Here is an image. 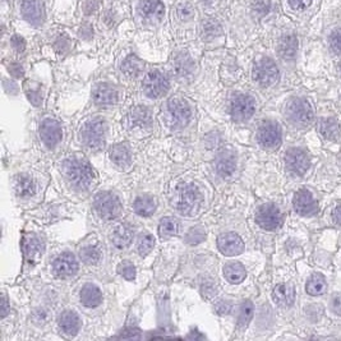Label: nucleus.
I'll return each instance as SVG.
<instances>
[{"mask_svg": "<svg viewBox=\"0 0 341 341\" xmlns=\"http://www.w3.org/2000/svg\"><path fill=\"white\" fill-rule=\"evenodd\" d=\"M64 173L73 187L78 189H87L96 179L95 171L86 160L79 157L69 158L64 163Z\"/></svg>", "mask_w": 341, "mask_h": 341, "instance_id": "obj_1", "label": "nucleus"}, {"mask_svg": "<svg viewBox=\"0 0 341 341\" xmlns=\"http://www.w3.org/2000/svg\"><path fill=\"white\" fill-rule=\"evenodd\" d=\"M285 119L297 128H307L314 120V111L311 102L303 97H294L285 106Z\"/></svg>", "mask_w": 341, "mask_h": 341, "instance_id": "obj_2", "label": "nucleus"}, {"mask_svg": "<svg viewBox=\"0 0 341 341\" xmlns=\"http://www.w3.org/2000/svg\"><path fill=\"white\" fill-rule=\"evenodd\" d=\"M106 122H105L102 118L95 117L84 124L81 133L82 142H83V145L86 146L88 150L99 151L100 148H102L105 146V142H106Z\"/></svg>", "mask_w": 341, "mask_h": 341, "instance_id": "obj_3", "label": "nucleus"}, {"mask_svg": "<svg viewBox=\"0 0 341 341\" xmlns=\"http://www.w3.org/2000/svg\"><path fill=\"white\" fill-rule=\"evenodd\" d=\"M253 79L261 87H271L279 81V68L272 59L263 58L253 66Z\"/></svg>", "mask_w": 341, "mask_h": 341, "instance_id": "obj_4", "label": "nucleus"}, {"mask_svg": "<svg viewBox=\"0 0 341 341\" xmlns=\"http://www.w3.org/2000/svg\"><path fill=\"white\" fill-rule=\"evenodd\" d=\"M201 203V194L198 189L192 186L183 187L176 193L174 206L181 215H192Z\"/></svg>", "mask_w": 341, "mask_h": 341, "instance_id": "obj_5", "label": "nucleus"}, {"mask_svg": "<svg viewBox=\"0 0 341 341\" xmlns=\"http://www.w3.org/2000/svg\"><path fill=\"white\" fill-rule=\"evenodd\" d=\"M256 111V101L252 96L244 94L235 95L230 102V112L235 122H247Z\"/></svg>", "mask_w": 341, "mask_h": 341, "instance_id": "obj_6", "label": "nucleus"}, {"mask_svg": "<svg viewBox=\"0 0 341 341\" xmlns=\"http://www.w3.org/2000/svg\"><path fill=\"white\" fill-rule=\"evenodd\" d=\"M257 224L267 232L278 230L283 225V214L280 209L274 203H266L258 209L256 214Z\"/></svg>", "mask_w": 341, "mask_h": 341, "instance_id": "obj_7", "label": "nucleus"}, {"mask_svg": "<svg viewBox=\"0 0 341 341\" xmlns=\"http://www.w3.org/2000/svg\"><path fill=\"white\" fill-rule=\"evenodd\" d=\"M95 210L101 219L112 220L122 212V203L114 194L101 193L95 199Z\"/></svg>", "mask_w": 341, "mask_h": 341, "instance_id": "obj_8", "label": "nucleus"}, {"mask_svg": "<svg viewBox=\"0 0 341 341\" xmlns=\"http://www.w3.org/2000/svg\"><path fill=\"white\" fill-rule=\"evenodd\" d=\"M169 79L164 73L158 71H152L143 79V91L151 99H158V97L166 95L169 91Z\"/></svg>", "mask_w": 341, "mask_h": 341, "instance_id": "obj_9", "label": "nucleus"}, {"mask_svg": "<svg viewBox=\"0 0 341 341\" xmlns=\"http://www.w3.org/2000/svg\"><path fill=\"white\" fill-rule=\"evenodd\" d=\"M257 141L266 150H275L281 145V128L275 122H265L257 132Z\"/></svg>", "mask_w": 341, "mask_h": 341, "instance_id": "obj_10", "label": "nucleus"}, {"mask_svg": "<svg viewBox=\"0 0 341 341\" xmlns=\"http://www.w3.org/2000/svg\"><path fill=\"white\" fill-rule=\"evenodd\" d=\"M285 165L286 169L295 175H303L309 169L311 161L306 151L299 147H293L285 152Z\"/></svg>", "mask_w": 341, "mask_h": 341, "instance_id": "obj_11", "label": "nucleus"}, {"mask_svg": "<svg viewBox=\"0 0 341 341\" xmlns=\"http://www.w3.org/2000/svg\"><path fill=\"white\" fill-rule=\"evenodd\" d=\"M171 120L178 127H184L192 119V109L188 102L181 97H174L168 104Z\"/></svg>", "mask_w": 341, "mask_h": 341, "instance_id": "obj_12", "label": "nucleus"}, {"mask_svg": "<svg viewBox=\"0 0 341 341\" xmlns=\"http://www.w3.org/2000/svg\"><path fill=\"white\" fill-rule=\"evenodd\" d=\"M294 209L302 216H313L319 211V206L312 192L308 189H299L294 196Z\"/></svg>", "mask_w": 341, "mask_h": 341, "instance_id": "obj_13", "label": "nucleus"}, {"mask_svg": "<svg viewBox=\"0 0 341 341\" xmlns=\"http://www.w3.org/2000/svg\"><path fill=\"white\" fill-rule=\"evenodd\" d=\"M217 247L225 256H238L244 251V242L235 233H225L217 238Z\"/></svg>", "mask_w": 341, "mask_h": 341, "instance_id": "obj_14", "label": "nucleus"}, {"mask_svg": "<svg viewBox=\"0 0 341 341\" xmlns=\"http://www.w3.org/2000/svg\"><path fill=\"white\" fill-rule=\"evenodd\" d=\"M141 17L150 23H158L165 14V7L160 0H142L138 5Z\"/></svg>", "mask_w": 341, "mask_h": 341, "instance_id": "obj_15", "label": "nucleus"}, {"mask_svg": "<svg viewBox=\"0 0 341 341\" xmlns=\"http://www.w3.org/2000/svg\"><path fill=\"white\" fill-rule=\"evenodd\" d=\"M216 171L222 178H229L237 169V156L232 148H224L220 151L215 160Z\"/></svg>", "mask_w": 341, "mask_h": 341, "instance_id": "obj_16", "label": "nucleus"}, {"mask_svg": "<svg viewBox=\"0 0 341 341\" xmlns=\"http://www.w3.org/2000/svg\"><path fill=\"white\" fill-rule=\"evenodd\" d=\"M54 272L58 278L68 279L72 278L78 271V263L71 252H64L59 256L54 262Z\"/></svg>", "mask_w": 341, "mask_h": 341, "instance_id": "obj_17", "label": "nucleus"}, {"mask_svg": "<svg viewBox=\"0 0 341 341\" xmlns=\"http://www.w3.org/2000/svg\"><path fill=\"white\" fill-rule=\"evenodd\" d=\"M22 15L30 25L40 26L45 19L42 0H23Z\"/></svg>", "mask_w": 341, "mask_h": 341, "instance_id": "obj_18", "label": "nucleus"}, {"mask_svg": "<svg viewBox=\"0 0 341 341\" xmlns=\"http://www.w3.org/2000/svg\"><path fill=\"white\" fill-rule=\"evenodd\" d=\"M22 247L26 263H28L30 266L37 263L43 253V243L35 235H26L23 238Z\"/></svg>", "mask_w": 341, "mask_h": 341, "instance_id": "obj_19", "label": "nucleus"}, {"mask_svg": "<svg viewBox=\"0 0 341 341\" xmlns=\"http://www.w3.org/2000/svg\"><path fill=\"white\" fill-rule=\"evenodd\" d=\"M61 135H63V130L56 120H43L40 127V137L48 147H54L58 145L61 141Z\"/></svg>", "mask_w": 341, "mask_h": 341, "instance_id": "obj_20", "label": "nucleus"}, {"mask_svg": "<svg viewBox=\"0 0 341 341\" xmlns=\"http://www.w3.org/2000/svg\"><path fill=\"white\" fill-rule=\"evenodd\" d=\"M92 99L97 106H111L118 102L119 94L114 86L107 83H101L96 86V88L92 92Z\"/></svg>", "mask_w": 341, "mask_h": 341, "instance_id": "obj_21", "label": "nucleus"}, {"mask_svg": "<svg viewBox=\"0 0 341 341\" xmlns=\"http://www.w3.org/2000/svg\"><path fill=\"white\" fill-rule=\"evenodd\" d=\"M272 299L279 307L289 308L295 302V289L291 284H279L274 289Z\"/></svg>", "mask_w": 341, "mask_h": 341, "instance_id": "obj_22", "label": "nucleus"}, {"mask_svg": "<svg viewBox=\"0 0 341 341\" xmlns=\"http://www.w3.org/2000/svg\"><path fill=\"white\" fill-rule=\"evenodd\" d=\"M59 327H60L61 332L66 336H74L78 334L79 329H81V321H79L78 314L74 311H64L59 317Z\"/></svg>", "mask_w": 341, "mask_h": 341, "instance_id": "obj_23", "label": "nucleus"}, {"mask_svg": "<svg viewBox=\"0 0 341 341\" xmlns=\"http://www.w3.org/2000/svg\"><path fill=\"white\" fill-rule=\"evenodd\" d=\"M133 239V232L130 226L125 224H119L112 229L111 234H110V240H111L112 245L118 249H125L130 245Z\"/></svg>", "mask_w": 341, "mask_h": 341, "instance_id": "obj_24", "label": "nucleus"}, {"mask_svg": "<svg viewBox=\"0 0 341 341\" xmlns=\"http://www.w3.org/2000/svg\"><path fill=\"white\" fill-rule=\"evenodd\" d=\"M129 127L133 130H143L151 127V114L148 109L138 106L129 114Z\"/></svg>", "mask_w": 341, "mask_h": 341, "instance_id": "obj_25", "label": "nucleus"}, {"mask_svg": "<svg viewBox=\"0 0 341 341\" xmlns=\"http://www.w3.org/2000/svg\"><path fill=\"white\" fill-rule=\"evenodd\" d=\"M110 160L120 169L129 168L132 163V152L127 145H115L110 150Z\"/></svg>", "mask_w": 341, "mask_h": 341, "instance_id": "obj_26", "label": "nucleus"}, {"mask_svg": "<svg viewBox=\"0 0 341 341\" xmlns=\"http://www.w3.org/2000/svg\"><path fill=\"white\" fill-rule=\"evenodd\" d=\"M79 299L83 306L88 307V308H96L101 304L102 294L99 288L91 285V284H87L82 288L81 293H79Z\"/></svg>", "mask_w": 341, "mask_h": 341, "instance_id": "obj_27", "label": "nucleus"}, {"mask_svg": "<svg viewBox=\"0 0 341 341\" xmlns=\"http://www.w3.org/2000/svg\"><path fill=\"white\" fill-rule=\"evenodd\" d=\"M278 50L281 58L286 59V60L295 58L297 51H298V40H297L295 36L285 35L284 37H281Z\"/></svg>", "mask_w": 341, "mask_h": 341, "instance_id": "obj_28", "label": "nucleus"}, {"mask_svg": "<svg viewBox=\"0 0 341 341\" xmlns=\"http://www.w3.org/2000/svg\"><path fill=\"white\" fill-rule=\"evenodd\" d=\"M224 276L230 284H240L247 278V271L242 263L230 262L225 265Z\"/></svg>", "mask_w": 341, "mask_h": 341, "instance_id": "obj_29", "label": "nucleus"}, {"mask_svg": "<svg viewBox=\"0 0 341 341\" xmlns=\"http://www.w3.org/2000/svg\"><path fill=\"white\" fill-rule=\"evenodd\" d=\"M306 290L309 295L320 297L324 295L327 290V281L321 274H314L308 279L306 285Z\"/></svg>", "mask_w": 341, "mask_h": 341, "instance_id": "obj_30", "label": "nucleus"}, {"mask_svg": "<svg viewBox=\"0 0 341 341\" xmlns=\"http://www.w3.org/2000/svg\"><path fill=\"white\" fill-rule=\"evenodd\" d=\"M14 191L18 197H23V198H26V197H31L35 194L36 184L30 176L20 175L15 179Z\"/></svg>", "mask_w": 341, "mask_h": 341, "instance_id": "obj_31", "label": "nucleus"}, {"mask_svg": "<svg viewBox=\"0 0 341 341\" xmlns=\"http://www.w3.org/2000/svg\"><path fill=\"white\" fill-rule=\"evenodd\" d=\"M134 211L140 216H151L156 211V201L150 196L138 197L134 201Z\"/></svg>", "mask_w": 341, "mask_h": 341, "instance_id": "obj_32", "label": "nucleus"}, {"mask_svg": "<svg viewBox=\"0 0 341 341\" xmlns=\"http://www.w3.org/2000/svg\"><path fill=\"white\" fill-rule=\"evenodd\" d=\"M143 63L134 55H130L123 61L122 72L128 77V78H137L142 73Z\"/></svg>", "mask_w": 341, "mask_h": 341, "instance_id": "obj_33", "label": "nucleus"}, {"mask_svg": "<svg viewBox=\"0 0 341 341\" xmlns=\"http://www.w3.org/2000/svg\"><path fill=\"white\" fill-rule=\"evenodd\" d=\"M173 69L178 77H187L192 73L193 69V63L192 59L186 54H180L176 56L173 61Z\"/></svg>", "mask_w": 341, "mask_h": 341, "instance_id": "obj_34", "label": "nucleus"}, {"mask_svg": "<svg viewBox=\"0 0 341 341\" xmlns=\"http://www.w3.org/2000/svg\"><path fill=\"white\" fill-rule=\"evenodd\" d=\"M253 313H255V307L251 301H244L239 307V312H238V329L244 330L245 327L249 325L251 320H252Z\"/></svg>", "mask_w": 341, "mask_h": 341, "instance_id": "obj_35", "label": "nucleus"}, {"mask_svg": "<svg viewBox=\"0 0 341 341\" xmlns=\"http://www.w3.org/2000/svg\"><path fill=\"white\" fill-rule=\"evenodd\" d=\"M320 133L326 140H335L340 133V127L337 120L334 119V118L322 119L321 123H320Z\"/></svg>", "mask_w": 341, "mask_h": 341, "instance_id": "obj_36", "label": "nucleus"}, {"mask_svg": "<svg viewBox=\"0 0 341 341\" xmlns=\"http://www.w3.org/2000/svg\"><path fill=\"white\" fill-rule=\"evenodd\" d=\"M179 232V224L173 217H164L158 225V234L163 239L175 237Z\"/></svg>", "mask_w": 341, "mask_h": 341, "instance_id": "obj_37", "label": "nucleus"}, {"mask_svg": "<svg viewBox=\"0 0 341 341\" xmlns=\"http://www.w3.org/2000/svg\"><path fill=\"white\" fill-rule=\"evenodd\" d=\"M79 257L86 265H96L101 260V251L96 245H86V247H83L79 251Z\"/></svg>", "mask_w": 341, "mask_h": 341, "instance_id": "obj_38", "label": "nucleus"}, {"mask_svg": "<svg viewBox=\"0 0 341 341\" xmlns=\"http://www.w3.org/2000/svg\"><path fill=\"white\" fill-rule=\"evenodd\" d=\"M221 26L216 19H206L202 23V37L210 41L221 35Z\"/></svg>", "mask_w": 341, "mask_h": 341, "instance_id": "obj_39", "label": "nucleus"}, {"mask_svg": "<svg viewBox=\"0 0 341 341\" xmlns=\"http://www.w3.org/2000/svg\"><path fill=\"white\" fill-rule=\"evenodd\" d=\"M25 92L26 95H27L28 100H30L35 106H38V105L41 104V101H42V96H41L40 84L27 81L25 83Z\"/></svg>", "mask_w": 341, "mask_h": 341, "instance_id": "obj_40", "label": "nucleus"}, {"mask_svg": "<svg viewBox=\"0 0 341 341\" xmlns=\"http://www.w3.org/2000/svg\"><path fill=\"white\" fill-rule=\"evenodd\" d=\"M204 239H206V232H204V229L202 226L192 228L186 235V242L192 245L199 244V243L203 242Z\"/></svg>", "mask_w": 341, "mask_h": 341, "instance_id": "obj_41", "label": "nucleus"}, {"mask_svg": "<svg viewBox=\"0 0 341 341\" xmlns=\"http://www.w3.org/2000/svg\"><path fill=\"white\" fill-rule=\"evenodd\" d=\"M176 17L181 20V22H188L194 17L193 7L189 4L188 2H180L176 5Z\"/></svg>", "mask_w": 341, "mask_h": 341, "instance_id": "obj_42", "label": "nucleus"}, {"mask_svg": "<svg viewBox=\"0 0 341 341\" xmlns=\"http://www.w3.org/2000/svg\"><path fill=\"white\" fill-rule=\"evenodd\" d=\"M153 247H155V238L150 234H146L143 235L140 239V242H138L137 251L138 253H140V256L145 257V256H147L148 253L153 249Z\"/></svg>", "mask_w": 341, "mask_h": 341, "instance_id": "obj_43", "label": "nucleus"}, {"mask_svg": "<svg viewBox=\"0 0 341 341\" xmlns=\"http://www.w3.org/2000/svg\"><path fill=\"white\" fill-rule=\"evenodd\" d=\"M118 272L125 279V280L133 281L135 279V267L133 263L128 262V261H124V262L120 263L118 266Z\"/></svg>", "mask_w": 341, "mask_h": 341, "instance_id": "obj_44", "label": "nucleus"}, {"mask_svg": "<svg viewBox=\"0 0 341 341\" xmlns=\"http://www.w3.org/2000/svg\"><path fill=\"white\" fill-rule=\"evenodd\" d=\"M217 293H219V288H217V285L214 281H204L201 285V294L204 299L211 301V299H214L217 295Z\"/></svg>", "mask_w": 341, "mask_h": 341, "instance_id": "obj_45", "label": "nucleus"}, {"mask_svg": "<svg viewBox=\"0 0 341 341\" xmlns=\"http://www.w3.org/2000/svg\"><path fill=\"white\" fill-rule=\"evenodd\" d=\"M271 0H253L252 10L257 15H265L270 12Z\"/></svg>", "mask_w": 341, "mask_h": 341, "instance_id": "obj_46", "label": "nucleus"}, {"mask_svg": "<svg viewBox=\"0 0 341 341\" xmlns=\"http://www.w3.org/2000/svg\"><path fill=\"white\" fill-rule=\"evenodd\" d=\"M306 314L307 319L311 320L312 322H317L324 316V308H322V306H319V304H311V306L306 308Z\"/></svg>", "mask_w": 341, "mask_h": 341, "instance_id": "obj_47", "label": "nucleus"}, {"mask_svg": "<svg viewBox=\"0 0 341 341\" xmlns=\"http://www.w3.org/2000/svg\"><path fill=\"white\" fill-rule=\"evenodd\" d=\"M32 319L36 325H38V326H43V325L48 324L49 320H50V312L45 308H38L33 312Z\"/></svg>", "mask_w": 341, "mask_h": 341, "instance_id": "obj_48", "label": "nucleus"}, {"mask_svg": "<svg viewBox=\"0 0 341 341\" xmlns=\"http://www.w3.org/2000/svg\"><path fill=\"white\" fill-rule=\"evenodd\" d=\"M330 311L336 316H341V294H334L330 299Z\"/></svg>", "mask_w": 341, "mask_h": 341, "instance_id": "obj_49", "label": "nucleus"}, {"mask_svg": "<svg viewBox=\"0 0 341 341\" xmlns=\"http://www.w3.org/2000/svg\"><path fill=\"white\" fill-rule=\"evenodd\" d=\"M330 43H331L332 50L335 51L336 54L341 55V28L335 31L334 33L331 35V38H330Z\"/></svg>", "mask_w": 341, "mask_h": 341, "instance_id": "obj_50", "label": "nucleus"}, {"mask_svg": "<svg viewBox=\"0 0 341 341\" xmlns=\"http://www.w3.org/2000/svg\"><path fill=\"white\" fill-rule=\"evenodd\" d=\"M232 303H229L228 301H220L217 302L216 306H215V311H216L217 314H221V316H225V314H229L232 312Z\"/></svg>", "mask_w": 341, "mask_h": 341, "instance_id": "obj_51", "label": "nucleus"}, {"mask_svg": "<svg viewBox=\"0 0 341 341\" xmlns=\"http://www.w3.org/2000/svg\"><path fill=\"white\" fill-rule=\"evenodd\" d=\"M10 42H12L13 49H14L17 53H23V51L26 50V41L25 38L20 37V36L14 35L12 37V40H10Z\"/></svg>", "mask_w": 341, "mask_h": 341, "instance_id": "obj_52", "label": "nucleus"}, {"mask_svg": "<svg viewBox=\"0 0 341 341\" xmlns=\"http://www.w3.org/2000/svg\"><path fill=\"white\" fill-rule=\"evenodd\" d=\"M8 71H9V73L12 74L13 77H15V78H20V77L23 76L22 65L18 63H10L9 65H8Z\"/></svg>", "mask_w": 341, "mask_h": 341, "instance_id": "obj_53", "label": "nucleus"}, {"mask_svg": "<svg viewBox=\"0 0 341 341\" xmlns=\"http://www.w3.org/2000/svg\"><path fill=\"white\" fill-rule=\"evenodd\" d=\"M311 3L312 0H289V4L291 5V8L297 10L306 9L307 7L311 5Z\"/></svg>", "mask_w": 341, "mask_h": 341, "instance_id": "obj_54", "label": "nucleus"}, {"mask_svg": "<svg viewBox=\"0 0 341 341\" xmlns=\"http://www.w3.org/2000/svg\"><path fill=\"white\" fill-rule=\"evenodd\" d=\"M96 9H97L96 0H87V2L84 3V12H86V14H91V13H94Z\"/></svg>", "mask_w": 341, "mask_h": 341, "instance_id": "obj_55", "label": "nucleus"}, {"mask_svg": "<svg viewBox=\"0 0 341 341\" xmlns=\"http://www.w3.org/2000/svg\"><path fill=\"white\" fill-rule=\"evenodd\" d=\"M332 220H334L335 224L341 226V204L335 207L334 211H332Z\"/></svg>", "mask_w": 341, "mask_h": 341, "instance_id": "obj_56", "label": "nucleus"}, {"mask_svg": "<svg viewBox=\"0 0 341 341\" xmlns=\"http://www.w3.org/2000/svg\"><path fill=\"white\" fill-rule=\"evenodd\" d=\"M8 311H9V307H8V301L5 297H3L2 298V317L4 319L5 316H7Z\"/></svg>", "mask_w": 341, "mask_h": 341, "instance_id": "obj_57", "label": "nucleus"}, {"mask_svg": "<svg viewBox=\"0 0 341 341\" xmlns=\"http://www.w3.org/2000/svg\"><path fill=\"white\" fill-rule=\"evenodd\" d=\"M202 2L207 3V4H209V3H212V2H214V0H202Z\"/></svg>", "mask_w": 341, "mask_h": 341, "instance_id": "obj_58", "label": "nucleus"}, {"mask_svg": "<svg viewBox=\"0 0 341 341\" xmlns=\"http://www.w3.org/2000/svg\"><path fill=\"white\" fill-rule=\"evenodd\" d=\"M339 72H340V76H341V63L339 64Z\"/></svg>", "mask_w": 341, "mask_h": 341, "instance_id": "obj_59", "label": "nucleus"}]
</instances>
